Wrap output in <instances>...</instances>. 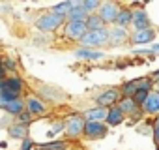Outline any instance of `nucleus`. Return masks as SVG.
I'll return each instance as SVG.
<instances>
[{
  "label": "nucleus",
  "instance_id": "40",
  "mask_svg": "<svg viewBox=\"0 0 159 150\" xmlns=\"http://www.w3.org/2000/svg\"><path fill=\"white\" fill-rule=\"evenodd\" d=\"M153 92H157V94H159V79L155 81V87H153Z\"/></svg>",
  "mask_w": 159,
  "mask_h": 150
},
{
  "label": "nucleus",
  "instance_id": "23",
  "mask_svg": "<svg viewBox=\"0 0 159 150\" xmlns=\"http://www.w3.org/2000/svg\"><path fill=\"white\" fill-rule=\"evenodd\" d=\"M66 148H67V141H49V143L36 144V150H66Z\"/></svg>",
  "mask_w": 159,
  "mask_h": 150
},
{
  "label": "nucleus",
  "instance_id": "19",
  "mask_svg": "<svg viewBox=\"0 0 159 150\" xmlns=\"http://www.w3.org/2000/svg\"><path fill=\"white\" fill-rule=\"evenodd\" d=\"M39 92H41V96H43L45 100H52V101H62V100L66 98V94H64L62 90L54 88V87H41ZM43 98H41V100H43Z\"/></svg>",
  "mask_w": 159,
  "mask_h": 150
},
{
  "label": "nucleus",
  "instance_id": "24",
  "mask_svg": "<svg viewBox=\"0 0 159 150\" xmlns=\"http://www.w3.org/2000/svg\"><path fill=\"white\" fill-rule=\"evenodd\" d=\"M120 92H122V98H135V94L139 92V87H137V79L124 83V85H122V88H120Z\"/></svg>",
  "mask_w": 159,
  "mask_h": 150
},
{
  "label": "nucleus",
  "instance_id": "11",
  "mask_svg": "<svg viewBox=\"0 0 159 150\" xmlns=\"http://www.w3.org/2000/svg\"><path fill=\"white\" fill-rule=\"evenodd\" d=\"M66 19H67L69 23H86L88 13H86V10L83 8V0H77V2L73 4V8L69 10V13H67Z\"/></svg>",
  "mask_w": 159,
  "mask_h": 150
},
{
  "label": "nucleus",
  "instance_id": "29",
  "mask_svg": "<svg viewBox=\"0 0 159 150\" xmlns=\"http://www.w3.org/2000/svg\"><path fill=\"white\" fill-rule=\"evenodd\" d=\"M83 8L86 10V13H88V15H94V13H98V12H99L101 2H99V0H83Z\"/></svg>",
  "mask_w": 159,
  "mask_h": 150
},
{
  "label": "nucleus",
  "instance_id": "1",
  "mask_svg": "<svg viewBox=\"0 0 159 150\" xmlns=\"http://www.w3.org/2000/svg\"><path fill=\"white\" fill-rule=\"evenodd\" d=\"M66 17L64 15H60V13H56V12H47V13H43L41 17H38V21H36V28L39 30V32H45V34H49V32H54V30H58L60 26H64L66 25Z\"/></svg>",
  "mask_w": 159,
  "mask_h": 150
},
{
  "label": "nucleus",
  "instance_id": "39",
  "mask_svg": "<svg viewBox=\"0 0 159 150\" xmlns=\"http://www.w3.org/2000/svg\"><path fill=\"white\" fill-rule=\"evenodd\" d=\"M152 79H153V81H157V79H159V68H157V69L153 71V75H152Z\"/></svg>",
  "mask_w": 159,
  "mask_h": 150
},
{
  "label": "nucleus",
  "instance_id": "33",
  "mask_svg": "<svg viewBox=\"0 0 159 150\" xmlns=\"http://www.w3.org/2000/svg\"><path fill=\"white\" fill-rule=\"evenodd\" d=\"M32 148H34V143H32V139L28 137V139H25V141H23V144H21V148H19V150H32Z\"/></svg>",
  "mask_w": 159,
  "mask_h": 150
},
{
  "label": "nucleus",
  "instance_id": "7",
  "mask_svg": "<svg viewBox=\"0 0 159 150\" xmlns=\"http://www.w3.org/2000/svg\"><path fill=\"white\" fill-rule=\"evenodd\" d=\"M109 131V126L105 122H86L84 126V137L86 139H103Z\"/></svg>",
  "mask_w": 159,
  "mask_h": 150
},
{
  "label": "nucleus",
  "instance_id": "41",
  "mask_svg": "<svg viewBox=\"0 0 159 150\" xmlns=\"http://www.w3.org/2000/svg\"><path fill=\"white\" fill-rule=\"evenodd\" d=\"M155 144H157V148H155V150H159V143H155Z\"/></svg>",
  "mask_w": 159,
  "mask_h": 150
},
{
  "label": "nucleus",
  "instance_id": "38",
  "mask_svg": "<svg viewBox=\"0 0 159 150\" xmlns=\"http://www.w3.org/2000/svg\"><path fill=\"white\" fill-rule=\"evenodd\" d=\"M150 51H152V53H159V43L152 45V47H150Z\"/></svg>",
  "mask_w": 159,
  "mask_h": 150
},
{
  "label": "nucleus",
  "instance_id": "15",
  "mask_svg": "<svg viewBox=\"0 0 159 150\" xmlns=\"http://www.w3.org/2000/svg\"><path fill=\"white\" fill-rule=\"evenodd\" d=\"M0 109L6 111L10 116H19L23 111H26V103L23 100H17V101H11V103H4V101H0Z\"/></svg>",
  "mask_w": 159,
  "mask_h": 150
},
{
  "label": "nucleus",
  "instance_id": "34",
  "mask_svg": "<svg viewBox=\"0 0 159 150\" xmlns=\"http://www.w3.org/2000/svg\"><path fill=\"white\" fill-rule=\"evenodd\" d=\"M153 137H155V143H159V116L153 122Z\"/></svg>",
  "mask_w": 159,
  "mask_h": 150
},
{
  "label": "nucleus",
  "instance_id": "16",
  "mask_svg": "<svg viewBox=\"0 0 159 150\" xmlns=\"http://www.w3.org/2000/svg\"><path fill=\"white\" fill-rule=\"evenodd\" d=\"M75 56L81 58V60H101L105 56L103 51H96V49H84V47H79L75 49Z\"/></svg>",
  "mask_w": 159,
  "mask_h": 150
},
{
  "label": "nucleus",
  "instance_id": "17",
  "mask_svg": "<svg viewBox=\"0 0 159 150\" xmlns=\"http://www.w3.org/2000/svg\"><path fill=\"white\" fill-rule=\"evenodd\" d=\"M124 120H125V115L120 111V107H118V105H114V107H111V109H109L105 124H107V126H111V128H114V126H120Z\"/></svg>",
  "mask_w": 159,
  "mask_h": 150
},
{
  "label": "nucleus",
  "instance_id": "3",
  "mask_svg": "<svg viewBox=\"0 0 159 150\" xmlns=\"http://www.w3.org/2000/svg\"><path fill=\"white\" fill-rule=\"evenodd\" d=\"M84 126H86V120L83 118V115H73L66 120V137L67 141H75L79 137H83L84 135Z\"/></svg>",
  "mask_w": 159,
  "mask_h": 150
},
{
  "label": "nucleus",
  "instance_id": "35",
  "mask_svg": "<svg viewBox=\"0 0 159 150\" xmlns=\"http://www.w3.org/2000/svg\"><path fill=\"white\" fill-rule=\"evenodd\" d=\"M6 79V69H4V58L0 56V81Z\"/></svg>",
  "mask_w": 159,
  "mask_h": 150
},
{
  "label": "nucleus",
  "instance_id": "26",
  "mask_svg": "<svg viewBox=\"0 0 159 150\" xmlns=\"http://www.w3.org/2000/svg\"><path fill=\"white\" fill-rule=\"evenodd\" d=\"M137 87H139V92H153V87H155V81L152 77H140L137 79Z\"/></svg>",
  "mask_w": 159,
  "mask_h": 150
},
{
  "label": "nucleus",
  "instance_id": "36",
  "mask_svg": "<svg viewBox=\"0 0 159 150\" xmlns=\"http://www.w3.org/2000/svg\"><path fill=\"white\" fill-rule=\"evenodd\" d=\"M142 113H144L142 109H137V111H135V113L131 115V118H133V122H137V120H140V116H142Z\"/></svg>",
  "mask_w": 159,
  "mask_h": 150
},
{
  "label": "nucleus",
  "instance_id": "28",
  "mask_svg": "<svg viewBox=\"0 0 159 150\" xmlns=\"http://www.w3.org/2000/svg\"><path fill=\"white\" fill-rule=\"evenodd\" d=\"M21 100V94L10 90V88H4L2 92H0V101H4V103H11V101H17Z\"/></svg>",
  "mask_w": 159,
  "mask_h": 150
},
{
  "label": "nucleus",
  "instance_id": "9",
  "mask_svg": "<svg viewBox=\"0 0 159 150\" xmlns=\"http://www.w3.org/2000/svg\"><path fill=\"white\" fill-rule=\"evenodd\" d=\"M129 38L131 36H129L127 28H124V26L114 25L109 28V45H124Z\"/></svg>",
  "mask_w": 159,
  "mask_h": 150
},
{
  "label": "nucleus",
  "instance_id": "32",
  "mask_svg": "<svg viewBox=\"0 0 159 150\" xmlns=\"http://www.w3.org/2000/svg\"><path fill=\"white\" fill-rule=\"evenodd\" d=\"M15 68H17L15 60L10 58V56H6V58H4V69H6V71H15Z\"/></svg>",
  "mask_w": 159,
  "mask_h": 150
},
{
  "label": "nucleus",
  "instance_id": "20",
  "mask_svg": "<svg viewBox=\"0 0 159 150\" xmlns=\"http://www.w3.org/2000/svg\"><path fill=\"white\" fill-rule=\"evenodd\" d=\"M118 107H120V111H122L125 116H131L137 109H140V107L135 103V100H133V98H122V100H120V103H118Z\"/></svg>",
  "mask_w": 159,
  "mask_h": 150
},
{
  "label": "nucleus",
  "instance_id": "22",
  "mask_svg": "<svg viewBox=\"0 0 159 150\" xmlns=\"http://www.w3.org/2000/svg\"><path fill=\"white\" fill-rule=\"evenodd\" d=\"M131 23H133V10H129V8H122V10H120V15H118L116 25H118V26L127 28Z\"/></svg>",
  "mask_w": 159,
  "mask_h": 150
},
{
  "label": "nucleus",
  "instance_id": "31",
  "mask_svg": "<svg viewBox=\"0 0 159 150\" xmlns=\"http://www.w3.org/2000/svg\"><path fill=\"white\" fill-rule=\"evenodd\" d=\"M148 96H150V94H148V92H137V94H135V98H133V100H135V103H137V105H139V107H140V109H142V105H144V103H146V100H148Z\"/></svg>",
  "mask_w": 159,
  "mask_h": 150
},
{
  "label": "nucleus",
  "instance_id": "12",
  "mask_svg": "<svg viewBox=\"0 0 159 150\" xmlns=\"http://www.w3.org/2000/svg\"><path fill=\"white\" fill-rule=\"evenodd\" d=\"M107 113H109V109L96 105V107L84 111V113H83V118H84L86 122H105V120H107Z\"/></svg>",
  "mask_w": 159,
  "mask_h": 150
},
{
  "label": "nucleus",
  "instance_id": "14",
  "mask_svg": "<svg viewBox=\"0 0 159 150\" xmlns=\"http://www.w3.org/2000/svg\"><path fill=\"white\" fill-rule=\"evenodd\" d=\"M142 111L150 116H159V94L157 92H150L146 103L142 105Z\"/></svg>",
  "mask_w": 159,
  "mask_h": 150
},
{
  "label": "nucleus",
  "instance_id": "37",
  "mask_svg": "<svg viewBox=\"0 0 159 150\" xmlns=\"http://www.w3.org/2000/svg\"><path fill=\"white\" fill-rule=\"evenodd\" d=\"M135 53H139V54H150L152 51H150V49H144V47H140V49H137Z\"/></svg>",
  "mask_w": 159,
  "mask_h": 150
},
{
  "label": "nucleus",
  "instance_id": "25",
  "mask_svg": "<svg viewBox=\"0 0 159 150\" xmlns=\"http://www.w3.org/2000/svg\"><path fill=\"white\" fill-rule=\"evenodd\" d=\"M86 28H88V32L101 30V28H105V23L101 21V17H99L98 13H94V15H88V19H86Z\"/></svg>",
  "mask_w": 159,
  "mask_h": 150
},
{
  "label": "nucleus",
  "instance_id": "13",
  "mask_svg": "<svg viewBox=\"0 0 159 150\" xmlns=\"http://www.w3.org/2000/svg\"><path fill=\"white\" fill-rule=\"evenodd\" d=\"M133 32L135 30H142V28H150V17L146 13V10H135L133 12Z\"/></svg>",
  "mask_w": 159,
  "mask_h": 150
},
{
  "label": "nucleus",
  "instance_id": "27",
  "mask_svg": "<svg viewBox=\"0 0 159 150\" xmlns=\"http://www.w3.org/2000/svg\"><path fill=\"white\" fill-rule=\"evenodd\" d=\"M73 0H66V2H58V4H54L52 6V12H56V13H60V15H64V17H67V13H69V10L73 8Z\"/></svg>",
  "mask_w": 159,
  "mask_h": 150
},
{
  "label": "nucleus",
  "instance_id": "30",
  "mask_svg": "<svg viewBox=\"0 0 159 150\" xmlns=\"http://www.w3.org/2000/svg\"><path fill=\"white\" fill-rule=\"evenodd\" d=\"M17 124H23V126H30L32 122H34V116L28 113V111H23L19 116H17V120H15Z\"/></svg>",
  "mask_w": 159,
  "mask_h": 150
},
{
  "label": "nucleus",
  "instance_id": "21",
  "mask_svg": "<svg viewBox=\"0 0 159 150\" xmlns=\"http://www.w3.org/2000/svg\"><path fill=\"white\" fill-rule=\"evenodd\" d=\"M6 88L17 92V94H23L25 90V81L21 77H17V75H11V77H6Z\"/></svg>",
  "mask_w": 159,
  "mask_h": 150
},
{
  "label": "nucleus",
  "instance_id": "18",
  "mask_svg": "<svg viewBox=\"0 0 159 150\" xmlns=\"http://www.w3.org/2000/svg\"><path fill=\"white\" fill-rule=\"evenodd\" d=\"M8 135L11 137V139H19V141H25V139H28V126H23V124H11L10 128H8Z\"/></svg>",
  "mask_w": 159,
  "mask_h": 150
},
{
  "label": "nucleus",
  "instance_id": "6",
  "mask_svg": "<svg viewBox=\"0 0 159 150\" xmlns=\"http://www.w3.org/2000/svg\"><path fill=\"white\" fill-rule=\"evenodd\" d=\"M64 36L67 40H75V41H81L86 34H88V28H86V23H66L64 26Z\"/></svg>",
  "mask_w": 159,
  "mask_h": 150
},
{
  "label": "nucleus",
  "instance_id": "2",
  "mask_svg": "<svg viewBox=\"0 0 159 150\" xmlns=\"http://www.w3.org/2000/svg\"><path fill=\"white\" fill-rule=\"evenodd\" d=\"M79 45L84 47V49H96V51H99V47L109 45V26H105L101 30L88 32L81 41H79Z\"/></svg>",
  "mask_w": 159,
  "mask_h": 150
},
{
  "label": "nucleus",
  "instance_id": "10",
  "mask_svg": "<svg viewBox=\"0 0 159 150\" xmlns=\"http://www.w3.org/2000/svg\"><path fill=\"white\" fill-rule=\"evenodd\" d=\"M155 40V30L150 26V28H142V30H135L129 38V41L133 45H144V43H152Z\"/></svg>",
  "mask_w": 159,
  "mask_h": 150
},
{
  "label": "nucleus",
  "instance_id": "5",
  "mask_svg": "<svg viewBox=\"0 0 159 150\" xmlns=\"http://www.w3.org/2000/svg\"><path fill=\"white\" fill-rule=\"evenodd\" d=\"M122 100V92L120 88H107L105 92H101L98 98H96V103L99 107H105V109H111L114 105H118Z\"/></svg>",
  "mask_w": 159,
  "mask_h": 150
},
{
  "label": "nucleus",
  "instance_id": "8",
  "mask_svg": "<svg viewBox=\"0 0 159 150\" xmlns=\"http://www.w3.org/2000/svg\"><path fill=\"white\" fill-rule=\"evenodd\" d=\"M26 103V111L32 115V116H43L47 113V105H45V100H41L39 96H30L25 100Z\"/></svg>",
  "mask_w": 159,
  "mask_h": 150
},
{
  "label": "nucleus",
  "instance_id": "4",
  "mask_svg": "<svg viewBox=\"0 0 159 150\" xmlns=\"http://www.w3.org/2000/svg\"><path fill=\"white\" fill-rule=\"evenodd\" d=\"M120 4L118 2H101V8H99V12H98V15L101 17V21L105 23V26L107 25H116V21H118V15H120Z\"/></svg>",
  "mask_w": 159,
  "mask_h": 150
}]
</instances>
